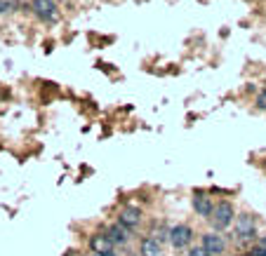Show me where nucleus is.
<instances>
[{
    "instance_id": "15",
    "label": "nucleus",
    "mask_w": 266,
    "mask_h": 256,
    "mask_svg": "<svg viewBox=\"0 0 266 256\" xmlns=\"http://www.w3.org/2000/svg\"><path fill=\"white\" fill-rule=\"evenodd\" d=\"M92 256H116L113 252H106V254H92Z\"/></svg>"
},
{
    "instance_id": "5",
    "label": "nucleus",
    "mask_w": 266,
    "mask_h": 256,
    "mask_svg": "<svg viewBox=\"0 0 266 256\" xmlns=\"http://www.w3.org/2000/svg\"><path fill=\"white\" fill-rule=\"evenodd\" d=\"M202 249L207 252V254H222L224 249H226V240H224L222 235H217V233H207V235H202Z\"/></svg>"
},
{
    "instance_id": "7",
    "label": "nucleus",
    "mask_w": 266,
    "mask_h": 256,
    "mask_svg": "<svg viewBox=\"0 0 266 256\" xmlns=\"http://www.w3.org/2000/svg\"><path fill=\"white\" fill-rule=\"evenodd\" d=\"M90 249H92V254H106V252H113V242L108 240L106 233H97L90 240Z\"/></svg>"
},
{
    "instance_id": "2",
    "label": "nucleus",
    "mask_w": 266,
    "mask_h": 256,
    "mask_svg": "<svg viewBox=\"0 0 266 256\" xmlns=\"http://www.w3.org/2000/svg\"><path fill=\"white\" fill-rule=\"evenodd\" d=\"M212 224L214 228H229V226L233 224V207L231 202H219L214 204V212H212Z\"/></svg>"
},
{
    "instance_id": "6",
    "label": "nucleus",
    "mask_w": 266,
    "mask_h": 256,
    "mask_svg": "<svg viewBox=\"0 0 266 256\" xmlns=\"http://www.w3.org/2000/svg\"><path fill=\"white\" fill-rule=\"evenodd\" d=\"M255 233H257L255 219H252L250 214L238 216V224H235V235H238V237H245V240H250V237H255Z\"/></svg>"
},
{
    "instance_id": "12",
    "label": "nucleus",
    "mask_w": 266,
    "mask_h": 256,
    "mask_svg": "<svg viewBox=\"0 0 266 256\" xmlns=\"http://www.w3.org/2000/svg\"><path fill=\"white\" fill-rule=\"evenodd\" d=\"M12 7H14V2H10V0H0V14H2V12H10Z\"/></svg>"
},
{
    "instance_id": "11",
    "label": "nucleus",
    "mask_w": 266,
    "mask_h": 256,
    "mask_svg": "<svg viewBox=\"0 0 266 256\" xmlns=\"http://www.w3.org/2000/svg\"><path fill=\"white\" fill-rule=\"evenodd\" d=\"M257 106L262 108V111H266V89L264 92H259V96H257Z\"/></svg>"
},
{
    "instance_id": "13",
    "label": "nucleus",
    "mask_w": 266,
    "mask_h": 256,
    "mask_svg": "<svg viewBox=\"0 0 266 256\" xmlns=\"http://www.w3.org/2000/svg\"><path fill=\"white\" fill-rule=\"evenodd\" d=\"M189 256H212V254H207L202 247H196V249H191V252H189Z\"/></svg>"
},
{
    "instance_id": "1",
    "label": "nucleus",
    "mask_w": 266,
    "mask_h": 256,
    "mask_svg": "<svg viewBox=\"0 0 266 256\" xmlns=\"http://www.w3.org/2000/svg\"><path fill=\"white\" fill-rule=\"evenodd\" d=\"M191 237H193V233L186 224H177L167 230V240H170V245L174 247V249H184V247L191 242Z\"/></svg>"
},
{
    "instance_id": "3",
    "label": "nucleus",
    "mask_w": 266,
    "mask_h": 256,
    "mask_svg": "<svg viewBox=\"0 0 266 256\" xmlns=\"http://www.w3.org/2000/svg\"><path fill=\"white\" fill-rule=\"evenodd\" d=\"M33 12H35L43 22H57V17H59L54 0H33Z\"/></svg>"
},
{
    "instance_id": "10",
    "label": "nucleus",
    "mask_w": 266,
    "mask_h": 256,
    "mask_svg": "<svg viewBox=\"0 0 266 256\" xmlns=\"http://www.w3.org/2000/svg\"><path fill=\"white\" fill-rule=\"evenodd\" d=\"M139 254L141 256H160L163 249H160V242L153 240V237H144L141 245H139Z\"/></svg>"
},
{
    "instance_id": "8",
    "label": "nucleus",
    "mask_w": 266,
    "mask_h": 256,
    "mask_svg": "<svg viewBox=\"0 0 266 256\" xmlns=\"http://www.w3.org/2000/svg\"><path fill=\"white\" fill-rule=\"evenodd\" d=\"M193 209H196V214H198V216H212L214 204H212V200H210L207 195L196 193V195H193Z\"/></svg>"
},
{
    "instance_id": "14",
    "label": "nucleus",
    "mask_w": 266,
    "mask_h": 256,
    "mask_svg": "<svg viewBox=\"0 0 266 256\" xmlns=\"http://www.w3.org/2000/svg\"><path fill=\"white\" fill-rule=\"evenodd\" d=\"M252 256H266V249L264 247H257L255 252H252Z\"/></svg>"
},
{
    "instance_id": "4",
    "label": "nucleus",
    "mask_w": 266,
    "mask_h": 256,
    "mask_svg": "<svg viewBox=\"0 0 266 256\" xmlns=\"http://www.w3.org/2000/svg\"><path fill=\"white\" fill-rule=\"evenodd\" d=\"M118 224L125 226L128 230H134L139 224H141V209L139 207H125L120 216H118Z\"/></svg>"
},
{
    "instance_id": "9",
    "label": "nucleus",
    "mask_w": 266,
    "mask_h": 256,
    "mask_svg": "<svg viewBox=\"0 0 266 256\" xmlns=\"http://www.w3.org/2000/svg\"><path fill=\"white\" fill-rule=\"evenodd\" d=\"M106 235H108V240H111L113 245H128V240H130V230L125 228V226H120V224L111 226Z\"/></svg>"
},
{
    "instance_id": "16",
    "label": "nucleus",
    "mask_w": 266,
    "mask_h": 256,
    "mask_svg": "<svg viewBox=\"0 0 266 256\" xmlns=\"http://www.w3.org/2000/svg\"><path fill=\"white\" fill-rule=\"evenodd\" d=\"M259 247H264V249H266V235L262 237V245H259Z\"/></svg>"
}]
</instances>
